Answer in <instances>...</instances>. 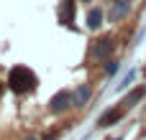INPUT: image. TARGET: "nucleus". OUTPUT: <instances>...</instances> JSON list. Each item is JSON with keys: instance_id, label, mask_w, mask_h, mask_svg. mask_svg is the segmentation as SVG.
Segmentation results:
<instances>
[{"instance_id": "nucleus-1", "label": "nucleus", "mask_w": 146, "mask_h": 140, "mask_svg": "<svg viewBox=\"0 0 146 140\" xmlns=\"http://www.w3.org/2000/svg\"><path fill=\"white\" fill-rule=\"evenodd\" d=\"M36 84H38V79L28 66H13L10 74H8V87L15 94H26V92L36 89Z\"/></svg>"}, {"instance_id": "nucleus-2", "label": "nucleus", "mask_w": 146, "mask_h": 140, "mask_svg": "<svg viewBox=\"0 0 146 140\" xmlns=\"http://www.w3.org/2000/svg\"><path fill=\"white\" fill-rule=\"evenodd\" d=\"M69 107H72V92H67V89L56 92V94L51 97V102H49V110H51L54 115H62V112H67Z\"/></svg>"}, {"instance_id": "nucleus-3", "label": "nucleus", "mask_w": 146, "mask_h": 140, "mask_svg": "<svg viewBox=\"0 0 146 140\" xmlns=\"http://www.w3.org/2000/svg\"><path fill=\"white\" fill-rule=\"evenodd\" d=\"M110 51H113V38H108V36H105V38H98V41H95V46H92L90 56H92V59H105Z\"/></svg>"}, {"instance_id": "nucleus-4", "label": "nucleus", "mask_w": 146, "mask_h": 140, "mask_svg": "<svg viewBox=\"0 0 146 140\" xmlns=\"http://www.w3.org/2000/svg\"><path fill=\"white\" fill-rule=\"evenodd\" d=\"M90 97H92V89H90L87 84L77 87V89H74V94H72V107H85V105L90 102Z\"/></svg>"}, {"instance_id": "nucleus-5", "label": "nucleus", "mask_w": 146, "mask_h": 140, "mask_svg": "<svg viewBox=\"0 0 146 140\" xmlns=\"http://www.w3.org/2000/svg\"><path fill=\"white\" fill-rule=\"evenodd\" d=\"M128 10H131V3L128 0H115L113 3V10H110V20H121V18H126L128 15Z\"/></svg>"}, {"instance_id": "nucleus-6", "label": "nucleus", "mask_w": 146, "mask_h": 140, "mask_svg": "<svg viewBox=\"0 0 146 140\" xmlns=\"http://www.w3.org/2000/svg\"><path fill=\"white\" fill-rule=\"evenodd\" d=\"M123 117V110L121 107H115V110H110V112H105L100 120H98V128H108V125H113V122H118Z\"/></svg>"}, {"instance_id": "nucleus-7", "label": "nucleus", "mask_w": 146, "mask_h": 140, "mask_svg": "<svg viewBox=\"0 0 146 140\" xmlns=\"http://www.w3.org/2000/svg\"><path fill=\"white\" fill-rule=\"evenodd\" d=\"M100 26H103V10H100V8H90V10H87V28L98 31Z\"/></svg>"}, {"instance_id": "nucleus-8", "label": "nucleus", "mask_w": 146, "mask_h": 140, "mask_svg": "<svg viewBox=\"0 0 146 140\" xmlns=\"http://www.w3.org/2000/svg\"><path fill=\"white\" fill-rule=\"evenodd\" d=\"M144 94H146L144 89H133V92H131V94L126 97V102H123V107H133V105H136V102H139V99H141Z\"/></svg>"}, {"instance_id": "nucleus-9", "label": "nucleus", "mask_w": 146, "mask_h": 140, "mask_svg": "<svg viewBox=\"0 0 146 140\" xmlns=\"http://www.w3.org/2000/svg\"><path fill=\"white\" fill-rule=\"evenodd\" d=\"M133 79H136V71H128V74L121 79V84H118V92H123L126 87H131V84H133Z\"/></svg>"}, {"instance_id": "nucleus-10", "label": "nucleus", "mask_w": 146, "mask_h": 140, "mask_svg": "<svg viewBox=\"0 0 146 140\" xmlns=\"http://www.w3.org/2000/svg\"><path fill=\"white\" fill-rule=\"evenodd\" d=\"M118 69H121V64H118V61H108V64H105V74H108V77H115V74H118Z\"/></svg>"}, {"instance_id": "nucleus-11", "label": "nucleus", "mask_w": 146, "mask_h": 140, "mask_svg": "<svg viewBox=\"0 0 146 140\" xmlns=\"http://www.w3.org/2000/svg\"><path fill=\"white\" fill-rule=\"evenodd\" d=\"M72 8H74V5H72V0H67L64 13H62V20H64V23H67V20H72Z\"/></svg>"}, {"instance_id": "nucleus-12", "label": "nucleus", "mask_w": 146, "mask_h": 140, "mask_svg": "<svg viewBox=\"0 0 146 140\" xmlns=\"http://www.w3.org/2000/svg\"><path fill=\"white\" fill-rule=\"evenodd\" d=\"M26 140H36V138H33V135H31V138H26Z\"/></svg>"}, {"instance_id": "nucleus-13", "label": "nucleus", "mask_w": 146, "mask_h": 140, "mask_svg": "<svg viewBox=\"0 0 146 140\" xmlns=\"http://www.w3.org/2000/svg\"><path fill=\"white\" fill-rule=\"evenodd\" d=\"M0 92H3V84H0Z\"/></svg>"}]
</instances>
